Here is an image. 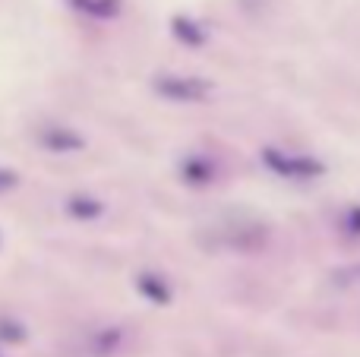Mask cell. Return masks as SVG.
Here are the masks:
<instances>
[{"instance_id":"5","label":"cell","mask_w":360,"mask_h":357,"mask_svg":"<svg viewBox=\"0 0 360 357\" xmlns=\"http://www.w3.org/2000/svg\"><path fill=\"white\" fill-rule=\"evenodd\" d=\"M136 288L143 297H149L152 304H158V307H165V304L171 301V288L168 282H165L162 275H155V272H143V275L136 278Z\"/></svg>"},{"instance_id":"7","label":"cell","mask_w":360,"mask_h":357,"mask_svg":"<svg viewBox=\"0 0 360 357\" xmlns=\"http://www.w3.org/2000/svg\"><path fill=\"white\" fill-rule=\"evenodd\" d=\"M215 177V164L202 155H193L184 162V181L186 183H209Z\"/></svg>"},{"instance_id":"3","label":"cell","mask_w":360,"mask_h":357,"mask_svg":"<svg viewBox=\"0 0 360 357\" xmlns=\"http://www.w3.org/2000/svg\"><path fill=\"white\" fill-rule=\"evenodd\" d=\"M262 162L281 177H313L323 171L316 162H310V158H294V155H285V152H278V149H266L262 152Z\"/></svg>"},{"instance_id":"2","label":"cell","mask_w":360,"mask_h":357,"mask_svg":"<svg viewBox=\"0 0 360 357\" xmlns=\"http://www.w3.org/2000/svg\"><path fill=\"white\" fill-rule=\"evenodd\" d=\"M266 240H269L266 228L247 225V221H243V225H228L218 234V244L231 247V250H237V253H253V250H259V247H266Z\"/></svg>"},{"instance_id":"12","label":"cell","mask_w":360,"mask_h":357,"mask_svg":"<svg viewBox=\"0 0 360 357\" xmlns=\"http://www.w3.org/2000/svg\"><path fill=\"white\" fill-rule=\"evenodd\" d=\"M19 183V174L10 168H0V193H6V190H13Z\"/></svg>"},{"instance_id":"10","label":"cell","mask_w":360,"mask_h":357,"mask_svg":"<svg viewBox=\"0 0 360 357\" xmlns=\"http://www.w3.org/2000/svg\"><path fill=\"white\" fill-rule=\"evenodd\" d=\"M117 342H120V332H117V329H108V332H101L92 345H95V351H98V354H111L114 348H117Z\"/></svg>"},{"instance_id":"6","label":"cell","mask_w":360,"mask_h":357,"mask_svg":"<svg viewBox=\"0 0 360 357\" xmlns=\"http://www.w3.org/2000/svg\"><path fill=\"white\" fill-rule=\"evenodd\" d=\"M67 212L79 221H89V219H98V215L105 212V206H101V200H95V196H70Z\"/></svg>"},{"instance_id":"8","label":"cell","mask_w":360,"mask_h":357,"mask_svg":"<svg viewBox=\"0 0 360 357\" xmlns=\"http://www.w3.org/2000/svg\"><path fill=\"white\" fill-rule=\"evenodd\" d=\"M73 6L98 19H111L120 13V0H73Z\"/></svg>"},{"instance_id":"11","label":"cell","mask_w":360,"mask_h":357,"mask_svg":"<svg viewBox=\"0 0 360 357\" xmlns=\"http://www.w3.org/2000/svg\"><path fill=\"white\" fill-rule=\"evenodd\" d=\"M22 326L19 323H6V320H0V339H6V342H22Z\"/></svg>"},{"instance_id":"1","label":"cell","mask_w":360,"mask_h":357,"mask_svg":"<svg viewBox=\"0 0 360 357\" xmlns=\"http://www.w3.org/2000/svg\"><path fill=\"white\" fill-rule=\"evenodd\" d=\"M155 92L168 101H180V105H190V101H205L212 92V82L199 79V76H174L165 73L155 79Z\"/></svg>"},{"instance_id":"9","label":"cell","mask_w":360,"mask_h":357,"mask_svg":"<svg viewBox=\"0 0 360 357\" xmlns=\"http://www.w3.org/2000/svg\"><path fill=\"white\" fill-rule=\"evenodd\" d=\"M171 29H174V35H177L184 44H190V48H199V44L205 41V32L199 29L196 22H190V19H184V16H177Z\"/></svg>"},{"instance_id":"4","label":"cell","mask_w":360,"mask_h":357,"mask_svg":"<svg viewBox=\"0 0 360 357\" xmlns=\"http://www.w3.org/2000/svg\"><path fill=\"white\" fill-rule=\"evenodd\" d=\"M38 143H41L48 152H54V155H63V152H79L82 145H86V139H82L76 130H70V126L48 124L38 130Z\"/></svg>"}]
</instances>
